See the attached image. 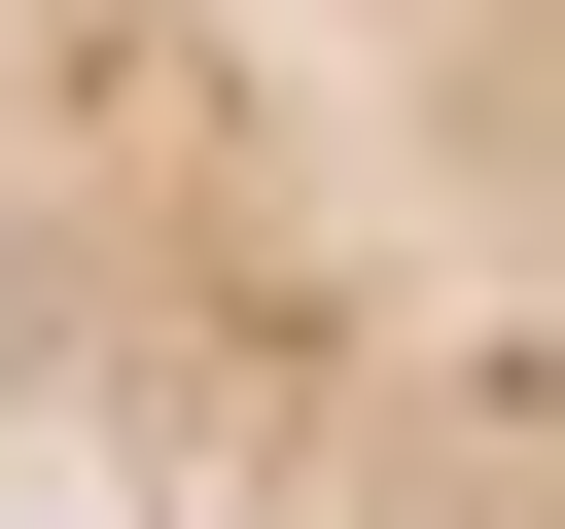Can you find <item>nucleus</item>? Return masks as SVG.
<instances>
[{"label": "nucleus", "instance_id": "nucleus-1", "mask_svg": "<svg viewBox=\"0 0 565 529\" xmlns=\"http://www.w3.org/2000/svg\"><path fill=\"white\" fill-rule=\"evenodd\" d=\"M0 529H565V0H0Z\"/></svg>", "mask_w": 565, "mask_h": 529}]
</instances>
